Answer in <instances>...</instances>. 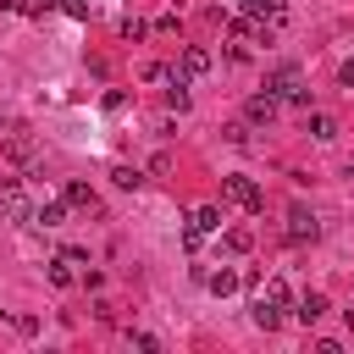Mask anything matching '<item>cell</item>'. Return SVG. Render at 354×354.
I'll return each mask as SVG.
<instances>
[{"label": "cell", "mask_w": 354, "mask_h": 354, "mask_svg": "<svg viewBox=\"0 0 354 354\" xmlns=\"http://www.w3.org/2000/svg\"><path fill=\"white\" fill-rule=\"evenodd\" d=\"M277 105H282V100H277V94L266 88V94H249V105H243V116H249V122H271V116H277Z\"/></svg>", "instance_id": "6"}, {"label": "cell", "mask_w": 354, "mask_h": 354, "mask_svg": "<svg viewBox=\"0 0 354 354\" xmlns=\"http://www.w3.org/2000/svg\"><path fill=\"white\" fill-rule=\"evenodd\" d=\"M55 11H66V17H77V22H88V0H55Z\"/></svg>", "instance_id": "20"}, {"label": "cell", "mask_w": 354, "mask_h": 354, "mask_svg": "<svg viewBox=\"0 0 354 354\" xmlns=\"http://www.w3.org/2000/svg\"><path fill=\"white\" fill-rule=\"evenodd\" d=\"M66 210H72L66 199H44V205L33 210V221H39V227H61V221H66Z\"/></svg>", "instance_id": "8"}, {"label": "cell", "mask_w": 354, "mask_h": 354, "mask_svg": "<svg viewBox=\"0 0 354 354\" xmlns=\"http://www.w3.org/2000/svg\"><path fill=\"white\" fill-rule=\"evenodd\" d=\"M116 33H122V39H144V33H149V22H138V17H122V22H116Z\"/></svg>", "instance_id": "18"}, {"label": "cell", "mask_w": 354, "mask_h": 354, "mask_svg": "<svg viewBox=\"0 0 354 354\" xmlns=\"http://www.w3.org/2000/svg\"><path fill=\"white\" fill-rule=\"evenodd\" d=\"M0 221H33V210H28L22 183H17V177H6V183H0Z\"/></svg>", "instance_id": "2"}, {"label": "cell", "mask_w": 354, "mask_h": 354, "mask_svg": "<svg viewBox=\"0 0 354 354\" xmlns=\"http://www.w3.org/2000/svg\"><path fill=\"white\" fill-rule=\"evenodd\" d=\"M188 221H194L199 232H221V210H216V205H199V210H194Z\"/></svg>", "instance_id": "13"}, {"label": "cell", "mask_w": 354, "mask_h": 354, "mask_svg": "<svg viewBox=\"0 0 354 354\" xmlns=\"http://www.w3.org/2000/svg\"><path fill=\"white\" fill-rule=\"evenodd\" d=\"M205 288H210L216 299H227V293H238V271H227V266H221V271H205Z\"/></svg>", "instance_id": "9"}, {"label": "cell", "mask_w": 354, "mask_h": 354, "mask_svg": "<svg viewBox=\"0 0 354 354\" xmlns=\"http://www.w3.org/2000/svg\"><path fill=\"white\" fill-rule=\"evenodd\" d=\"M266 293H271L277 304H288V282H282V277H271V282H266Z\"/></svg>", "instance_id": "21"}, {"label": "cell", "mask_w": 354, "mask_h": 354, "mask_svg": "<svg viewBox=\"0 0 354 354\" xmlns=\"http://www.w3.org/2000/svg\"><path fill=\"white\" fill-rule=\"evenodd\" d=\"M337 83H343V88H354V61H343V66H337Z\"/></svg>", "instance_id": "22"}, {"label": "cell", "mask_w": 354, "mask_h": 354, "mask_svg": "<svg viewBox=\"0 0 354 354\" xmlns=\"http://www.w3.org/2000/svg\"><path fill=\"white\" fill-rule=\"evenodd\" d=\"M249 315H254V326H260V332H277V321H282V304H277V299H271V293H260V299H254V310H249Z\"/></svg>", "instance_id": "5"}, {"label": "cell", "mask_w": 354, "mask_h": 354, "mask_svg": "<svg viewBox=\"0 0 354 354\" xmlns=\"http://www.w3.org/2000/svg\"><path fill=\"white\" fill-rule=\"evenodd\" d=\"M183 72H188V77H199V72H210V50H199V44H188V50H183Z\"/></svg>", "instance_id": "12"}, {"label": "cell", "mask_w": 354, "mask_h": 354, "mask_svg": "<svg viewBox=\"0 0 354 354\" xmlns=\"http://www.w3.org/2000/svg\"><path fill=\"white\" fill-rule=\"evenodd\" d=\"M138 77H144V83H171V66H160V61H149V66H144Z\"/></svg>", "instance_id": "19"}, {"label": "cell", "mask_w": 354, "mask_h": 354, "mask_svg": "<svg viewBox=\"0 0 354 354\" xmlns=\"http://www.w3.org/2000/svg\"><path fill=\"white\" fill-rule=\"evenodd\" d=\"M0 11H17V0H0Z\"/></svg>", "instance_id": "23"}, {"label": "cell", "mask_w": 354, "mask_h": 354, "mask_svg": "<svg viewBox=\"0 0 354 354\" xmlns=\"http://www.w3.org/2000/svg\"><path fill=\"white\" fill-rule=\"evenodd\" d=\"M44 271H50V282H55V288H72V260H66V254H61V260H50Z\"/></svg>", "instance_id": "16"}, {"label": "cell", "mask_w": 354, "mask_h": 354, "mask_svg": "<svg viewBox=\"0 0 354 354\" xmlns=\"http://www.w3.org/2000/svg\"><path fill=\"white\" fill-rule=\"evenodd\" d=\"M304 133H310L315 144H332V138H337V122H332L326 111H310V122H304Z\"/></svg>", "instance_id": "7"}, {"label": "cell", "mask_w": 354, "mask_h": 354, "mask_svg": "<svg viewBox=\"0 0 354 354\" xmlns=\"http://www.w3.org/2000/svg\"><path fill=\"white\" fill-rule=\"evenodd\" d=\"M243 11L249 17H260V22H282L288 11H282V0H243Z\"/></svg>", "instance_id": "11"}, {"label": "cell", "mask_w": 354, "mask_h": 354, "mask_svg": "<svg viewBox=\"0 0 354 354\" xmlns=\"http://www.w3.org/2000/svg\"><path fill=\"white\" fill-rule=\"evenodd\" d=\"M61 199H66L72 210H88V216H100V194H94L88 183H66V188H61Z\"/></svg>", "instance_id": "3"}, {"label": "cell", "mask_w": 354, "mask_h": 354, "mask_svg": "<svg viewBox=\"0 0 354 354\" xmlns=\"http://www.w3.org/2000/svg\"><path fill=\"white\" fill-rule=\"evenodd\" d=\"M293 315H299V321H304V326H315V321H321V315H326V293H304V299H299V310H293Z\"/></svg>", "instance_id": "10"}, {"label": "cell", "mask_w": 354, "mask_h": 354, "mask_svg": "<svg viewBox=\"0 0 354 354\" xmlns=\"http://www.w3.org/2000/svg\"><path fill=\"white\" fill-rule=\"evenodd\" d=\"M315 232H321V227H315V216H310L304 205H293V210H288V238H293V243H310Z\"/></svg>", "instance_id": "4"}, {"label": "cell", "mask_w": 354, "mask_h": 354, "mask_svg": "<svg viewBox=\"0 0 354 354\" xmlns=\"http://www.w3.org/2000/svg\"><path fill=\"white\" fill-rule=\"evenodd\" d=\"M6 155H11V160H33V138H28V133H11V138H6Z\"/></svg>", "instance_id": "14"}, {"label": "cell", "mask_w": 354, "mask_h": 354, "mask_svg": "<svg viewBox=\"0 0 354 354\" xmlns=\"http://www.w3.org/2000/svg\"><path fill=\"white\" fill-rule=\"evenodd\" d=\"M221 199H227V205H238V210H260V205H266V194H260L249 177H238V171H232V177H221Z\"/></svg>", "instance_id": "1"}, {"label": "cell", "mask_w": 354, "mask_h": 354, "mask_svg": "<svg viewBox=\"0 0 354 354\" xmlns=\"http://www.w3.org/2000/svg\"><path fill=\"white\" fill-rule=\"evenodd\" d=\"M221 243H227V254H249V243H254V238H249V227H232Z\"/></svg>", "instance_id": "15"}, {"label": "cell", "mask_w": 354, "mask_h": 354, "mask_svg": "<svg viewBox=\"0 0 354 354\" xmlns=\"http://www.w3.org/2000/svg\"><path fill=\"white\" fill-rule=\"evenodd\" d=\"M111 177H116V188H138V183H144L138 166H111Z\"/></svg>", "instance_id": "17"}]
</instances>
